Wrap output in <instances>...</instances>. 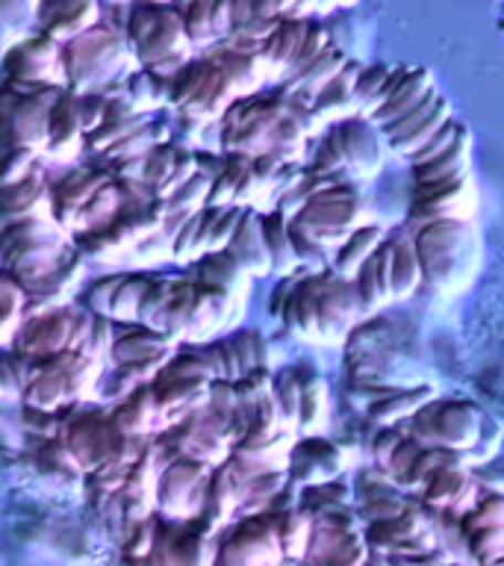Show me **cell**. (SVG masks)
Wrapping results in <instances>:
<instances>
[{
    "instance_id": "obj_1",
    "label": "cell",
    "mask_w": 504,
    "mask_h": 566,
    "mask_svg": "<svg viewBox=\"0 0 504 566\" xmlns=\"http://www.w3.org/2000/svg\"><path fill=\"white\" fill-rule=\"evenodd\" d=\"M413 237L422 283L433 290H458L466 281L463 265L475 263V233L460 219H440L410 230Z\"/></svg>"
},
{
    "instance_id": "obj_2",
    "label": "cell",
    "mask_w": 504,
    "mask_h": 566,
    "mask_svg": "<svg viewBox=\"0 0 504 566\" xmlns=\"http://www.w3.org/2000/svg\"><path fill=\"white\" fill-rule=\"evenodd\" d=\"M481 416L484 407H477L469 398H431L401 424L407 437L419 446H440L466 458L477 442Z\"/></svg>"
},
{
    "instance_id": "obj_3",
    "label": "cell",
    "mask_w": 504,
    "mask_h": 566,
    "mask_svg": "<svg viewBox=\"0 0 504 566\" xmlns=\"http://www.w3.org/2000/svg\"><path fill=\"white\" fill-rule=\"evenodd\" d=\"M307 237L322 242L325 248H336L354 228L369 224L366 221V198L357 189V180H343L309 195L298 210L290 216Z\"/></svg>"
},
{
    "instance_id": "obj_4",
    "label": "cell",
    "mask_w": 504,
    "mask_h": 566,
    "mask_svg": "<svg viewBox=\"0 0 504 566\" xmlns=\"http://www.w3.org/2000/svg\"><path fill=\"white\" fill-rule=\"evenodd\" d=\"M283 548L272 513H251L216 548L212 566H281Z\"/></svg>"
},
{
    "instance_id": "obj_5",
    "label": "cell",
    "mask_w": 504,
    "mask_h": 566,
    "mask_svg": "<svg viewBox=\"0 0 504 566\" xmlns=\"http://www.w3.org/2000/svg\"><path fill=\"white\" fill-rule=\"evenodd\" d=\"M477 207L472 177H460L449 184H413L407 203V230L440 219L469 221Z\"/></svg>"
},
{
    "instance_id": "obj_6",
    "label": "cell",
    "mask_w": 504,
    "mask_h": 566,
    "mask_svg": "<svg viewBox=\"0 0 504 566\" xmlns=\"http://www.w3.org/2000/svg\"><path fill=\"white\" fill-rule=\"evenodd\" d=\"M357 318H363V307L351 277L322 269L316 290V339H343L357 325Z\"/></svg>"
},
{
    "instance_id": "obj_7",
    "label": "cell",
    "mask_w": 504,
    "mask_h": 566,
    "mask_svg": "<svg viewBox=\"0 0 504 566\" xmlns=\"http://www.w3.org/2000/svg\"><path fill=\"white\" fill-rule=\"evenodd\" d=\"M210 475V467L192 458H180L168 469H162L157 481V502L162 513L175 516V520H192L203 507Z\"/></svg>"
},
{
    "instance_id": "obj_8",
    "label": "cell",
    "mask_w": 504,
    "mask_h": 566,
    "mask_svg": "<svg viewBox=\"0 0 504 566\" xmlns=\"http://www.w3.org/2000/svg\"><path fill=\"white\" fill-rule=\"evenodd\" d=\"M327 136L334 139L343 168L348 177L360 180V177H371L384 163V136L369 118L363 115H351L343 122L327 124Z\"/></svg>"
},
{
    "instance_id": "obj_9",
    "label": "cell",
    "mask_w": 504,
    "mask_h": 566,
    "mask_svg": "<svg viewBox=\"0 0 504 566\" xmlns=\"http://www.w3.org/2000/svg\"><path fill=\"white\" fill-rule=\"evenodd\" d=\"M109 354H113L115 371H122L136 387L150 380V375H159V369L171 360V345H168V336L139 325L136 331L115 334Z\"/></svg>"
},
{
    "instance_id": "obj_10",
    "label": "cell",
    "mask_w": 504,
    "mask_h": 566,
    "mask_svg": "<svg viewBox=\"0 0 504 566\" xmlns=\"http://www.w3.org/2000/svg\"><path fill=\"white\" fill-rule=\"evenodd\" d=\"M449 118H454V106H451L449 97L440 95V92H433L422 106H416L413 113L401 115V118H396L392 124H387V127L380 130V136H384L387 148L392 150L396 157L410 159L416 150L422 148L424 142L431 139L433 133L440 130L442 124L449 122Z\"/></svg>"
},
{
    "instance_id": "obj_11",
    "label": "cell",
    "mask_w": 504,
    "mask_h": 566,
    "mask_svg": "<svg viewBox=\"0 0 504 566\" xmlns=\"http://www.w3.org/2000/svg\"><path fill=\"white\" fill-rule=\"evenodd\" d=\"M419 495H422V504L428 511L442 513L449 520H460L477 502L481 486H477V478L469 463L449 460L428 478V484L422 486Z\"/></svg>"
},
{
    "instance_id": "obj_12",
    "label": "cell",
    "mask_w": 504,
    "mask_h": 566,
    "mask_svg": "<svg viewBox=\"0 0 504 566\" xmlns=\"http://www.w3.org/2000/svg\"><path fill=\"white\" fill-rule=\"evenodd\" d=\"M366 543H369L371 552L389 557L401 555L407 543H413L416 537H422L428 531H433V522L428 516V507L424 504L410 502L401 513L389 516V520L369 522L366 525Z\"/></svg>"
},
{
    "instance_id": "obj_13",
    "label": "cell",
    "mask_w": 504,
    "mask_h": 566,
    "mask_svg": "<svg viewBox=\"0 0 504 566\" xmlns=\"http://www.w3.org/2000/svg\"><path fill=\"white\" fill-rule=\"evenodd\" d=\"M433 92H437L433 71L424 69V65H410L407 77L401 80L396 92H392V95H389L387 101L375 109V115H371L369 122L375 124L378 130H384L387 124H392L396 118H401V115L413 113L416 106H422Z\"/></svg>"
},
{
    "instance_id": "obj_14",
    "label": "cell",
    "mask_w": 504,
    "mask_h": 566,
    "mask_svg": "<svg viewBox=\"0 0 504 566\" xmlns=\"http://www.w3.org/2000/svg\"><path fill=\"white\" fill-rule=\"evenodd\" d=\"M469 166H472V130L463 122L449 148L442 150L440 157L410 166V177H413V184H449V180L466 177Z\"/></svg>"
},
{
    "instance_id": "obj_15",
    "label": "cell",
    "mask_w": 504,
    "mask_h": 566,
    "mask_svg": "<svg viewBox=\"0 0 504 566\" xmlns=\"http://www.w3.org/2000/svg\"><path fill=\"white\" fill-rule=\"evenodd\" d=\"M339 475V451L330 442L307 437L290 449V478L304 486L325 484Z\"/></svg>"
},
{
    "instance_id": "obj_16",
    "label": "cell",
    "mask_w": 504,
    "mask_h": 566,
    "mask_svg": "<svg viewBox=\"0 0 504 566\" xmlns=\"http://www.w3.org/2000/svg\"><path fill=\"white\" fill-rule=\"evenodd\" d=\"M224 251L237 260V265L248 274V277H263V274L272 272L269 251H265V242H263V228H260V212L251 210V207L242 210L237 233L230 237Z\"/></svg>"
},
{
    "instance_id": "obj_17",
    "label": "cell",
    "mask_w": 504,
    "mask_h": 566,
    "mask_svg": "<svg viewBox=\"0 0 504 566\" xmlns=\"http://www.w3.org/2000/svg\"><path fill=\"white\" fill-rule=\"evenodd\" d=\"M360 62L348 60L339 74H336L330 83H327L316 97H313V115H316L322 124H336L343 118H351V115H360L357 109V97H354V86H357V77H360Z\"/></svg>"
},
{
    "instance_id": "obj_18",
    "label": "cell",
    "mask_w": 504,
    "mask_h": 566,
    "mask_svg": "<svg viewBox=\"0 0 504 566\" xmlns=\"http://www.w3.org/2000/svg\"><path fill=\"white\" fill-rule=\"evenodd\" d=\"M431 398H437V389L433 387H392L387 389L384 396H378L375 401H369L366 407V416H369L371 422L380 424V428H387V424H401L407 422L410 416L424 407Z\"/></svg>"
},
{
    "instance_id": "obj_19",
    "label": "cell",
    "mask_w": 504,
    "mask_h": 566,
    "mask_svg": "<svg viewBox=\"0 0 504 566\" xmlns=\"http://www.w3.org/2000/svg\"><path fill=\"white\" fill-rule=\"evenodd\" d=\"M166 416L159 407L157 396L150 387H136L122 398V405L115 410V428L124 437H136V433H148L154 428H162Z\"/></svg>"
},
{
    "instance_id": "obj_20",
    "label": "cell",
    "mask_w": 504,
    "mask_h": 566,
    "mask_svg": "<svg viewBox=\"0 0 504 566\" xmlns=\"http://www.w3.org/2000/svg\"><path fill=\"white\" fill-rule=\"evenodd\" d=\"M384 239H387L384 228H380V224H371V221L369 224L354 228L351 233L334 248V254H330V272L343 274V277H354V272L378 251V245Z\"/></svg>"
},
{
    "instance_id": "obj_21",
    "label": "cell",
    "mask_w": 504,
    "mask_h": 566,
    "mask_svg": "<svg viewBox=\"0 0 504 566\" xmlns=\"http://www.w3.org/2000/svg\"><path fill=\"white\" fill-rule=\"evenodd\" d=\"M389 239V269H392V301L410 298L419 286H422V269H419V256H416L413 237L410 230H398Z\"/></svg>"
},
{
    "instance_id": "obj_22",
    "label": "cell",
    "mask_w": 504,
    "mask_h": 566,
    "mask_svg": "<svg viewBox=\"0 0 504 566\" xmlns=\"http://www.w3.org/2000/svg\"><path fill=\"white\" fill-rule=\"evenodd\" d=\"M309 18H292L283 15L277 21V27L272 30V35L265 39L263 48H260V56H263L265 69L274 71H290V65L298 56V48L304 42V33H307Z\"/></svg>"
},
{
    "instance_id": "obj_23",
    "label": "cell",
    "mask_w": 504,
    "mask_h": 566,
    "mask_svg": "<svg viewBox=\"0 0 504 566\" xmlns=\"http://www.w3.org/2000/svg\"><path fill=\"white\" fill-rule=\"evenodd\" d=\"M274 516V528L281 539L283 560H304L307 557L309 534H313V516L304 507H286V511H265Z\"/></svg>"
},
{
    "instance_id": "obj_24",
    "label": "cell",
    "mask_w": 504,
    "mask_h": 566,
    "mask_svg": "<svg viewBox=\"0 0 504 566\" xmlns=\"http://www.w3.org/2000/svg\"><path fill=\"white\" fill-rule=\"evenodd\" d=\"M260 228H263V242L269 251V263H272L274 274H286L295 269V254H292L290 242V216L281 210L260 212Z\"/></svg>"
},
{
    "instance_id": "obj_25",
    "label": "cell",
    "mask_w": 504,
    "mask_h": 566,
    "mask_svg": "<svg viewBox=\"0 0 504 566\" xmlns=\"http://www.w3.org/2000/svg\"><path fill=\"white\" fill-rule=\"evenodd\" d=\"M330 413V396H327V384L322 375H301V413H298V428L309 437H316L327 422Z\"/></svg>"
},
{
    "instance_id": "obj_26",
    "label": "cell",
    "mask_w": 504,
    "mask_h": 566,
    "mask_svg": "<svg viewBox=\"0 0 504 566\" xmlns=\"http://www.w3.org/2000/svg\"><path fill=\"white\" fill-rule=\"evenodd\" d=\"M27 316V292L24 286L0 269V343H7L18 334L21 318Z\"/></svg>"
},
{
    "instance_id": "obj_27",
    "label": "cell",
    "mask_w": 504,
    "mask_h": 566,
    "mask_svg": "<svg viewBox=\"0 0 504 566\" xmlns=\"http://www.w3.org/2000/svg\"><path fill=\"white\" fill-rule=\"evenodd\" d=\"M272 398L277 405V416L286 431L298 428V413H301V371L298 369H283L272 375Z\"/></svg>"
},
{
    "instance_id": "obj_28",
    "label": "cell",
    "mask_w": 504,
    "mask_h": 566,
    "mask_svg": "<svg viewBox=\"0 0 504 566\" xmlns=\"http://www.w3.org/2000/svg\"><path fill=\"white\" fill-rule=\"evenodd\" d=\"M145 283L148 277L145 274H122L115 281L113 298H109V310H106V318L113 322H136V313H139L141 292H145Z\"/></svg>"
},
{
    "instance_id": "obj_29",
    "label": "cell",
    "mask_w": 504,
    "mask_h": 566,
    "mask_svg": "<svg viewBox=\"0 0 504 566\" xmlns=\"http://www.w3.org/2000/svg\"><path fill=\"white\" fill-rule=\"evenodd\" d=\"M389 69H392L389 62H375V65H363L360 69V77H357V86H354V97H357V109H360L363 118H371L375 109L380 106Z\"/></svg>"
},
{
    "instance_id": "obj_30",
    "label": "cell",
    "mask_w": 504,
    "mask_h": 566,
    "mask_svg": "<svg viewBox=\"0 0 504 566\" xmlns=\"http://www.w3.org/2000/svg\"><path fill=\"white\" fill-rule=\"evenodd\" d=\"M369 555L371 548L366 543V531H354V534H345L339 543L327 548L325 555L309 560V566H363L369 560Z\"/></svg>"
},
{
    "instance_id": "obj_31",
    "label": "cell",
    "mask_w": 504,
    "mask_h": 566,
    "mask_svg": "<svg viewBox=\"0 0 504 566\" xmlns=\"http://www.w3.org/2000/svg\"><path fill=\"white\" fill-rule=\"evenodd\" d=\"M458 525L466 537L481 528H490V525H504V495L481 493L477 495V502L460 516Z\"/></svg>"
},
{
    "instance_id": "obj_32",
    "label": "cell",
    "mask_w": 504,
    "mask_h": 566,
    "mask_svg": "<svg viewBox=\"0 0 504 566\" xmlns=\"http://www.w3.org/2000/svg\"><path fill=\"white\" fill-rule=\"evenodd\" d=\"M466 546L469 557H472L477 566H486L504 552V525H490V528H481L475 531V534H469Z\"/></svg>"
},
{
    "instance_id": "obj_33",
    "label": "cell",
    "mask_w": 504,
    "mask_h": 566,
    "mask_svg": "<svg viewBox=\"0 0 504 566\" xmlns=\"http://www.w3.org/2000/svg\"><path fill=\"white\" fill-rule=\"evenodd\" d=\"M498 442H502V424L495 422L493 416L486 413L481 416V431H477V442L472 446V451H469L466 458H463V463H484V460H490L495 454V449H498Z\"/></svg>"
},
{
    "instance_id": "obj_34",
    "label": "cell",
    "mask_w": 504,
    "mask_h": 566,
    "mask_svg": "<svg viewBox=\"0 0 504 566\" xmlns=\"http://www.w3.org/2000/svg\"><path fill=\"white\" fill-rule=\"evenodd\" d=\"M407 431L405 424H387V428H380L378 437L371 440V467H378L384 475H387L389 460L396 454V449L405 442Z\"/></svg>"
},
{
    "instance_id": "obj_35",
    "label": "cell",
    "mask_w": 504,
    "mask_h": 566,
    "mask_svg": "<svg viewBox=\"0 0 504 566\" xmlns=\"http://www.w3.org/2000/svg\"><path fill=\"white\" fill-rule=\"evenodd\" d=\"M460 124H463V122H460L458 115H454V118H449V122L442 124L440 130L433 133L431 139L424 142L422 148L416 150L413 157L407 159V163H410V166H416V163H428V159H433V157H440L442 150L449 148L451 142H454V136H458V130H460Z\"/></svg>"
},
{
    "instance_id": "obj_36",
    "label": "cell",
    "mask_w": 504,
    "mask_h": 566,
    "mask_svg": "<svg viewBox=\"0 0 504 566\" xmlns=\"http://www.w3.org/2000/svg\"><path fill=\"white\" fill-rule=\"evenodd\" d=\"M363 566H389V560L384 555H378V552H371L369 560H366V564H363Z\"/></svg>"
},
{
    "instance_id": "obj_37",
    "label": "cell",
    "mask_w": 504,
    "mask_h": 566,
    "mask_svg": "<svg viewBox=\"0 0 504 566\" xmlns=\"http://www.w3.org/2000/svg\"><path fill=\"white\" fill-rule=\"evenodd\" d=\"M486 566H504V552L498 557H495V560H490V564H486Z\"/></svg>"
},
{
    "instance_id": "obj_38",
    "label": "cell",
    "mask_w": 504,
    "mask_h": 566,
    "mask_svg": "<svg viewBox=\"0 0 504 566\" xmlns=\"http://www.w3.org/2000/svg\"><path fill=\"white\" fill-rule=\"evenodd\" d=\"M498 30H502V33H504V15H502V21H498Z\"/></svg>"
}]
</instances>
